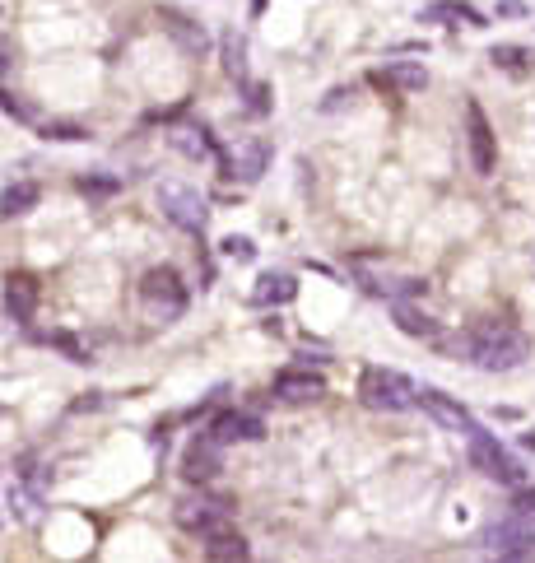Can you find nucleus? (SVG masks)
I'll list each match as a JSON object with an SVG mask.
<instances>
[{"label":"nucleus","instance_id":"nucleus-19","mask_svg":"<svg viewBox=\"0 0 535 563\" xmlns=\"http://www.w3.org/2000/svg\"><path fill=\"white\" fill-rule=\"evenodd\" d=\"M396 326L415 340H442V326L424 308H415V303H396Z\"/></svg>","mask_w":535,"mask_h":563},{"label":"nucleus","instance_id":"nucleus-25","mask_svg":"<svg viewBox=\"0 0 535 563\" xmlns=\"http://www.w3.org/2000/svg\"><path fill=\"white\" fill-rule=\"evenodd\" d=\"M47 345L61 349L70 363H89V345L80 336H70V331H47Z\"/></svg>","mask_w":535,"mask_h":563},{"label":"nucleus","instance_id":"nucleus-21","mask_svg":"<svg viewBox=\"0 0 535 563\" xmlns=\"http://www.w3.org/2000/svg\"><path fill=\"white\" fill-rule=\"evenodd\" d=\"M442 19H452V24H484L480 10H470L466 0H438V5H428V10H419V24H442Z\"/></svg>","mask_w":535,"mask_h":563},{"label":"nucleus","instance_id":"nucleus-28","mask_svg":"<svg viewBox=\"0 0 535 563\" xmlns=\"http://www.w3.org/2000/svg\"><path fill=\"white\" fill-rule=\"evenodd\" d=\"M5 503H10V512L14 517H33V494H24V489H10V494H5Z\"/></svg>","mask_w":535,"mask_h":563},{"label":"nucleus","instance_id":"nucleus-35","mask_svg":"<svg viewBox=\"0 0 535 563\" xmlns=\"http://www.w3.org/2000/svg\"><path fill=\"white\" fill-rule=\"evenodd\" d=\"M489 563H508V559H489Z\"/></svg>","mask_w":535,"mask_h":563},{"label":"nucleus","instance_id":"nucleus-13","mask_svg":"<svg viewBox=\"0 0 535 563\" xmlns=\"http://www.w3.org/2000/svg\"><path fill=\"white\" fill-rule=\"evenodd\" d=\"M266 163H270V145H266V140H242V145L224 159V173L238 177L242 187H252V182H261Z\"/></svg>","mask_w":535,"mask_h":563},{"label":"nucleus","instance_id":"nucleus-5","mask_svg":"<svg viewBox=\"0 0 535 563\" xmlns=\"http://www.w3.org/2000/svg\"><path fill=\"white\" fill-rule=\"evenodd\" d=\"M159 205H163V215L173 219L182 233H205V201H201V191H191L182 187V182H163L159 187Z\"/></svg>","mask_w":535,"mask_h":563},{"label":"nucleus","instance_id":"nucleus-2","mask_svg":"<svg viewBox=\"0 0 535 563\" xmlns=\"http://www.w3.org/2000/svg\"><path fill=\"white\" fill-rule=\"evenodd\" d=\"M359 401L368 405V410L401 415V410H415V405H419V387L405 373H396V368H363Z\"/></svg>","mask_w":535,"mask_h":563},{"label":"nucleus","instance_id":"nucleus-29","mask_svg":"<svg viewBox=\"0 0 535 563\" xmlns=\"http://www.w3.org/2000/svg\"><path fill=\"white\" fill-rule=\"evenodd\" d=\"M80 191L84 196H89V191H94V196H107V191H117V177H80Z\"/></svg>","mask_w":535,"mask_h":563},{"label":"nucleus","instance_id":"nucleus-7","mask_svg":"<svg viewBox=\"0 0 535 563\" xmlns=\"http://www.w3.org/2000/svg\"><path fill=\"white\" fill-rule=\"evenodd\" d=\"M419 410H424L428 419H433V424H438V429H447V433H475L480 429V424H475V419H470V410L461 401H456V396H447V391H438V387H419Z\"/></svg>","mask_w":535,"mask_h":563},{"label":"nucleus","instance_id":"nucleus-1","mask_svg":"<svg viewBox=\"0 0 535 563\" xmlns=\"http://www.w3.org/2000/svg\"><path fill=\"white\" fill-rule=\"evenodd\" d=\"M452 349L466 363L484 368V373H512V368H522L526 354H531V345H526L522 331H517L512 322H494V317H489V322L466 326V331L452 340Z\"/></svg>","mask_w":535,"mask_h":563},{"label":"nucleus","instance_id":"nucleus-23","mask_svg":"<svg viewBox=\"0 0 535 563\" xmlns=\"http://www.w3.org/2000/svg\"><path fill=\"white\" fill-rule=\"evenodd\" d=\"M38 196L42 191L33 187V182H10V187H5V196H0V210H5V215H28V210H33V205H38Z\"/></svg>","mask_w":535,"mask_h":563},{"label":"nucleus","instance_id":"nucleus-4","mask_svg":"<svg viewBox=\"0 0 535 563\" xmlns=\"http://www.w3.org/2000/svg\"><path fill=\"white\" fill-rule=\"evenodd\" d=\"M466 447H470V461H475V470H484L489 480H498V484H517V489H526V470H522V461H512V456L503 452V443H498L494 433L475 429V433L466 438Z\"/></svg>","mask_w":535,"mask_h":563},{"label":"nucleus","instance_id":"nucleus-27","mask_svg":"<svg viewBox=\"0 0 535 563\" xmlns=\"http://www.w3.org/2000/svg\"><path fill=\"white\" fill-rule=\"evenodd\" d=\"M219 252H224L228 261H252L256 247H252V238H224L219 242Z\"/></svg>","mask_w":535,"mask_h":563},{"label":"nucleus","instance_id":"nucleus-10","mask_svg":"<svg viewBox=\"0 0 535 563\" xmlns=\"http://www.w3.org/2000/svg\"><path fill=\"white\" fill-rule=\"evenodd\" d=\"M321 391H326V377H321V368H308V363H294V368H284V373L275 377V396L289 405L317 401Z\"/></svg>","mask_w":535,"mask_h":563},{"label":"nucleus","instance_id":"nucleus-15","mask_svg":"<svg viewBox=\"0 0 535 563\" xmlns=\"http://www.w3.org/2000/svg\"><path fill=\"white\" fill-rule=\"evenodd\" d=\"M163 33L182 47V52L191 56H205L210 52V33H205L196 19H187V14H177V10H163Z\"/></svg>","mask_w":535,"mask_h":563},{"label":"nucleus","instance_id":"nucleus-11","mask_svg":"<svg viewBox=\"0 0 535 563\" xmlns=\"http://www.w3.org/2000/svg\"><path fill=\"white\" fill-rule=\"evenodd\" d=\"M205 433H210L219 447H228V443H261V438H266V424H261L256 415H247V410H224V415L214 419Z\"/></svg>","mask_w":535,"mask_h":563},{"label":"nucleus","instance_id":"nucleus-24","mask_svg":"<svg viewBox=\"0 0 535 563\" xmlns=\"http://www.w3.org/2000/svg\"><path fill=\"white\" fill-rule=\"evenodd\" d=\"M224 70L233 80H247V42L238 33H224Z\"/></svg>","mask_w":535,"mask_h":563},{"label":"nucleus","instance_id":"nucleus-26","mask_svg":"<svg viewBox=\"0 0 535 563\" xmlns=\"http://www.w3.org/2000/svg\"><path fill=\"white\" fill-rule=\"evenodd\" d=\"M512 522L535 526V484H526V489H517V494H512Z\"/></svg>","mask_w":535,"mask_h":563},{"label":"nucleus","instance_id":"nucleus-17","mask_svg":"<svg viewBox=\"0 0 535 563\" xmlns=\"http://www.w3.org/2000/svg\"><path fill=\"white\" fill-rule=\"evenodd\" d=\"M489 61H494V70L512 75V80H526L535 70V52L522 47V42H498V47H489Z\"/></svg>","mask_w":535,"mask_h":563},{"label":"nucleus","instance_id":"nucleus-31","mask_svg":"<svg viewBox=\"0 0 535 563\" xmlns=\"http://www.w3.org/2000/svg\"><path fill=\"white\" fill-rule=\"evenodd\" d=\"M345 98H354V94H349V89H331V94H326V103H321V108H326V112L345 108Z\"/></svg>","mask_w":535,"mask_h":563},{"label":"nucleus","instance_id":"nucleus-32","mask_svg":"<svg viewBox=\"0 0 535 563\" xmlns=\"http://www.w3.org/2000/svg\"><path fill=\"white\" fill-rule=\"evenodd\" d=\"M5 112H10V117H19V121H28V117H33V112H28V108H24V103H19V98H14V94H5Z\"/></svg>","mask_w":535,"mask_h":563},{"label":"nucleus","instance_id":"nucleus-33","mask_svg":"<svg viewBox=\"0 0 535 563\" xmlns=\"http://www.w3.org/2000/svg\"><path fill=\"white\" fill-rule=\"evenodd\" d=\"M47 135H56V140H80V126H47Z\"/></svg>","mask_w":535,"mask_h":563},{"label":"nucleus","instance_id":"nucleus-22","mask_svg":"<svg viewBox=\"0 0 535 563\" xmlns=\"http://www.w3.org/2000/svg\"><path fill=\"white\" fill-rule=\"evenodd\" d=\"M173 145L182 149L187 159H219V145H214V135L205 131V126H201V131H196V126H191V131H177Z\"/></svg>","mask_w":535,"mask_h":563},{"label":"nucleus","instance_id":"nucleus-20","mask_svg":"<svg viewBox=\"0 0 535 563\" xmlns=\"http://www.w3.org/2000/svg\"><path fill=\"white\" fill-rule=\"evenodd\" d=\"M298 294V284H294V275H261L256 280V294H252V303L256 308H280V303H289V298Z\"/></svg>","mask_w":535,"mask_h":563},{"label":"nucleus","instance_id":"nucleus-30","mask_svg":"<svg viewBox=\"0 0 535 563\" xmlns=\"http://www.w3.org/2000/svg\"><path fill=\"white\" fill-rule=\"evenodd\" d=\"M266 89H261V84H252V103H247V112H252V117H266Z\"/></svg>","mask_w":535,"mask_h":563},{"label":"nucleus","instance_id":"nucleus-3","mask_svg":"<svg viewBox=\"0 0 535 563\" xmlns=\"http://www.w3.org/2000/svg\"><path fill=\"white\" fill-rule=\"evenodd\" d=\"M140 303L154 322H177L182 312H187V284L177 275L173 266H154L140 280Z\"/></svg>","mask_w":535,"mask_h":563},{"label":"nucleus","instance_id":"nucleus-6","mask_svg":"<svg viewBox=\"0 0 535 563\" xmlns=\"http://www.w3.org/2000/svg\"><path fill=\"white\" fill-rule=\"evenodd\" d=\"M177 526L191 536H210L219 526H228V498H210V494H191L177 503Z\"/></svg>","mask_w":535,"mask_h":563},{"label":"nucleus","instance_id":"nucleus-18","mask_svg":"<svg viewBox=\"0 0 535 563\" xmlns=\"http://www.w3.org/2000/svg\"><path fill=\"white\" fill-rule=\"evenodd\" d=\"M33 303H38L33 280L10 275V280H5V317H10V322H28V317H33Z\"/></svg>","mask_w":535,"mask_h":563},{"label":"nucleus","instance_id":"nucleus-12","mask_svg":"<svg viewBox=\"0 0 535 563\" xmlns=\"http://www.w3.org/2000/svg\"><path fill=\"white\" fill-rule=\"evenodd\" d=\"M224 470V456H219V443H214L210 433H201V438H191V447L182 452V475H187L191 484H210L214 475Z\"/></svg>","mask_w":535,"mask_h":563},{"label":"nucleus","instance_id":"nucleus-16","mask_svg":"<svg viewBox=\"0 0 535 563\" xmlns=\"http://www.w3.org/2000/svg\"><path fill=\"white\" fill-rule=\"evenodd\" d=\"M201 550L210 563H247V540H242V531H233V526H219V531L201 536Z\"/></svg>","mask_w":535,"mask_h":563},{"label":"nucleus","instance_id":"nucleus-14","mask_svg":"<svg viewBox=\"0 0 535 563\" xmlns=\"http://www.w3.org/2000/svg\"><path fill=\"white\" fill-rule=\"evenodd\" d=\"M373 84L396 89V94H419V89H428V70L419 61H387L373 70Z\"/></svg>","mask_w":535,"mask_h":563},{"label":"nucleus","instance_id":"nucleus-9","mask_svg":"<svg viewBox=\"0 0 535 563\" xmlns=\"http://www.w3.org/2000/svg\"><path fill=\"white\" fill-rule=\"evenodd\" d=\"M489 545H494V559L508 563H535V526L526 522H503L489 531Z\"/></svg>","mask_w":535,"mask_h":563},{"label":"nucleus","instance_id":"nucleus-34","mask_svg":"<svg viewBox=\"0 0 535 563\" xmlns=\"http://www.w3.org/2000/svg\"><path fill=\"white\" fill-rule=\"evenodd\" d=\"M526 447H535V433H526Z\"/></svg>","mask_w":535,"mask_h":563},{"label":"nucleus","instance_id":"nucleus-8","mask_svg":"<svg viewBox=\"0 0 535 563\" xmlns=\"http://www.w3.org/2000/svg\"><path fill=\"white\" fill-rule=\"evenodd\" d=\"M466 145H470V163H475V173L489 177L498 163V140H494V126L484 117L480 103H466Z\"/></svg>","mask_w":535,"mask_h":563}]
</instances>
